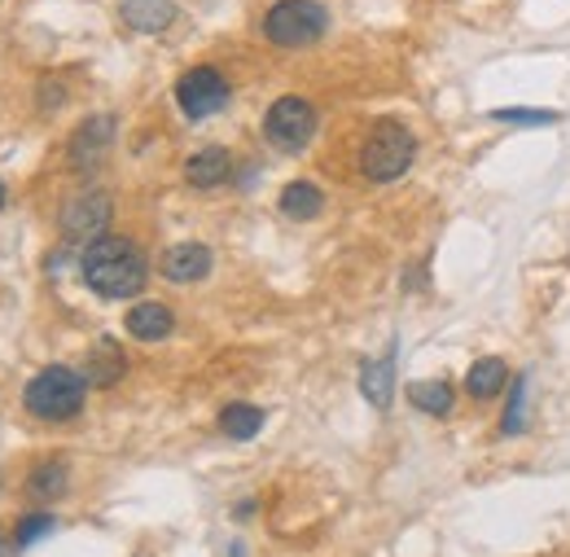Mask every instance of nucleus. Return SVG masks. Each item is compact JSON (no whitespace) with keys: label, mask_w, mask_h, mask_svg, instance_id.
<instances>
[{"label":"nucleus","mask_w":570,"mask_h":557,"mask_svg":"<svg viewBox=\"0 0 570 557\" xmlns=\"http://www.w3.org/2000/svg\"><path fill=\"white\" fill-rule=\"evenodd\" d=\"M80 277L102 299H132L145 290L149 264L132 237H97L80 255Z\"/></svg>","instance_id":"obj_1"},{"label":"nucleus","mask_w":570,"mask_h":557,"mask_svg":"<svg viewBox=\"0 0 570 557\" xmlns=\"http://www.w3.org/2000/svg\"><path fill=\"white\" fill-rule=\"evenodd\" d=\"M84 395H89L84 373L66 369V364H49V369H40V373L27 382L22 404H27V413L40 417V422H71V417H80Z\"/></svg>","instance_id":"obj_2"},{"label":"nucleus","mask_w":570,"mask_h":557,"mask_svg":"<svg viewBox=\"0 0 570 557\" xmlns=\"http://www.w3.org/2000/svg\"><path fill=\"white\" fill-rule=\"evenodd\" d=\"M413 158H417V136H413L404 123L382 118V123H373V132L364 136L360 172H364V180H373V185H391V180H400V176L413 167Z\"/></svg>","instance_id":"obj_3"},{"label":"nucleus","mask_w":570,"mask_h":557,"mask_svg":"<svg viewBox=\"0 0 570 557\" xmlns=\"http://www.w3.org/2000/svg\"><path fill=\"white\" fill-rule=\"evenodd\" d=\"M330 31V9L321 0H277L263 13V40L277 49H308Z\"/></svg>","instance_id":"obj_4"},{"label":"nucleus","mask_w":570,"mask_h":557,"mask_svg":"<svg viewBox=\"0 0 570 557\" xmlns=\"http://www.w3.org/2000/svg\"><path fill=\"white\" fill-rule=\"evenodd\" d=\"M263 136L281 149V154H299L308 149V141L317 136V106L308 97H277L263 114Z\"/></svg>","instance_id":"obj_5"},{"label":"nucleus","mask_w":570,"mask_h":557,"mask_svg":"<svg viewBox=\"0 0 570 557\" xmlns=\"http://www.w3.org/2000/svg\"><path fill=\"white\" fill-rule=\"evenodd\" d=\"M176 106L185 118H211L228 106V80L216 66H189L176 80Z\"/></svg>","instance_id":"obj_6"},{"label":"nucleus","mask_w":570,"mask_h":557,"mask_svg":"<svg viewBox=\"0 0 570 557\" xmlns=\"http://www.w3.org/2000/svg\"><path fill=\"white\" fill-rule=\"evenodd\" d=\"M106 224H111V194H102V189H84V194L66 198L62 216H58L62 237L66 241H84V246L97 241L106 233Z\"/></svg>","instance_id":"obj_7"},{"label":"nucleus","mask_w":570,"mask_h":557,"mask_svg":"<svg viewBox=\"0 0 570 557\" xmlns=\"http://www.w3.org/2000/svg\"><path fill=\"white\" fill-rule=\"evenodd\" d=\"M114 145V118L111 114H93V118H84L80 127H75V136H71V167L75 172H93V167H102V158L111 154Z\"/></svg>","instance_id":"obj_8"},{"label":"nucleus","mask_w":570,"mask_h":557,"mask_svg":"<svg viewBox=\"0 0 570 557\" xmlns=\"http://www.w3.org/2000/svg\"><path fill=\"white\" fill-rule=\"evenodd\" d=\"M211 272V250L203 241H176L167 255H163V277L172 286H194Z\"/></svg>","instance_id":"obj_9"},{"label":"nucleus","mask_w":570,"mask_h":557,"mask_svg":"<svg viewBox=\"0 0 570 557\" xmlns=\"http://www.w3.org/2000/svg\"><path fill=\"white\" fill-rule=\"evenodd\" d=\"M118 18L141 35H158L163 27L176 22V4L172 0H118Z\"/></svg>","instance_id":"obj_10"},{"label":"nucleus","mask_w":570,"mask_h":557,"mask_svg":"<svg viewBox=\"0 0 570 557\" xmlns=\"http://www.w3.org/2000/svg\"><path fill=\"white\" fill-rule=\"evenodd\" d=\"M228 176H232V154L220 149V145H207L185 163V180L194 189H216V185H225Z\"/></svg>","instance_id":"obj_11"},{"label":"nucleus","mask_w":570,"mask_h":557,"mask_svg":"<svg viewBox=\"0 0 570 557\" xmlns=\"http://www.w3.org/2000/svg\"><path fill=\"white\" fill-rule=\"evenodd\" d=\"M123 326H127V334L136 338V342H163V338L176 330V317H172L167 303H136Z\"/></svg>","instance_id":"obj_12"},{"label":"nucleus","mask_w":570,"mask_h":557,"mask_svg":"<svg viewBox=\"0 0 570 557\" xmlns=\"http://www.w3.org/2000/svg\"><path fill=\"white\" fill-rule=\"evenodd\" d=\"M360 391L373 409H386L391 395H395V355H382V360H364L360 369Z\"/></svg>","instance_id":"obj_13"},{"label":"nucleus","mask_w":570,"mask_h":557,"mask_svg":"<svg viewBox=\"0 0 570 557\" xmlns=\"http://www.w3.org/2000/svg\"><path fill=\"white\" fill-rule=\"evenodd\" d=\"M505 386H509V364L496 360V355L474 360L469 373H465V391H469L474 400H491V395H500Z\"/></svg>","instance_id":"obj_14"},{"label":"nucleus","mask_w":570,"mask_h":557,"mask_svg":"<svg viewBox=\"0 0 570 557\" xmlns=\"http://www.w3.org/2000/svg\"><path fill=\"white\" fill-rule=\"evenodd\" d=\"M123 369H127V360H123V351L114 347L111 338H102L93 351H89V364H84V382L89 386H114L118 378H123Z\"/></svg>","instance_id":"obj_15"},{"label":"nucleus","mask_w":570,"mask_h":557,"mask_svg":"<svg viewBox=\"0 0 570 557\" xmlns=\"http://www.w3.org/2000/svg\"><path fill=\"white\" fill-rule=\"evenodd\" d=\"M281 216H290V220H317L321 212H325V194L312 185V180H294V185H286L281 189Z\"/></svg>","instance_id":"obj_16"},{"label":"nucleus","mask_w":570,"mask_h":557,"mask_svg":"<svg viewBox=\"0 0 570 557\" xmlns=\"http://www.w3.org/2000/svg\"><path fill=\"white\" fill-rule=\"evenodd\" d=\"M66 487H71L66 461H40L27 474V496H35V501H58V496H66Z\"/></svg>","instance_id":"obj_17"},{"label":"nucleus","mask_w":570,"mask_h":557,"mask_svg":"<svg viewBox=\"0 0 570 557\" xmlns=\"http://www.w3.org/2000/svg\"><path fill=\"white\" fill-rule=\"evenodd\" d=\"M408 404H413L417 413L448 417V413H453V386H448V382H413V386H408Z\"/></svg>","instance_id":"obj_18"},{"label":"nucleus","mask_w":570,"mask_h":557,"mask_svg":"<svg viewBox=\"0 0 570 557\" xmlns=\"http://www.w3.org/2000/svg\"><path fill=\"white\" fill-rule=\"evenodd\" d=\"M220 431H225L228 440H255L263 431V409H255V404H228L225 413H220Z\"/></svg>","instance_id":"obj_19"},{"label":"nucleus","mask_w":570,"mask_h":557,"mask_svg":"<svg viewBox=\"0 0 570 557\" xmlns=\"http://www.w3.org/2000/svg\"><path fill=\"white\" fill-rule=\"evenodd\" d=\"M53 527H58V518H53V514H27V518L18 523V532H13V545H18V549H31V545H35V540H44Z\"/></svg>","instance_id":"obj_20"},{"label":"nucleus","mask_w":570,"mask_h":557,"mask_svg":"<svg viewBox=\"0 0 570 557\" xmlns=\"http://www.w3.org/2000/svg\"><path fill=\"white\" fill-rule=\"evenodd\" d=\"M527 426V378L514 382V400L505 409V435H518Z\"/></svg>","instance_id":"obj_21"},{"label":"nucleus","mask_w":570,"mask_h":557,"mask_svg":"<svg viewBox=\"0 0 570 557\" xmlns=\"http://www.w3.org/2000/svg\"><path fill=\"white\" fill-rule=\"evenodd\" d=\"M496 123H514V127H549V123H558V114L553 111H491Z\"/></svg>","instance_id":"obj_22"},{"label":"nucleus","mask_w":570,"mask_h":557,"mask_svg":"<svg viewBox=\"0 0 570 557\" xmlns=\"http://www.w3.org/2000/svg\"><path fill=\"white\" fill-rule=\"evenodd\" d=\"M35 102H40V111H58V106L66 102V84H62V80H40Z\"/></svg>","instance_id":"obj_23"},{"label":"nucleus","mask_w":570,"mask_h":557,"mask_svg":"<svg viewBox=\"0 0 570 557\" xmlns=\"http://www.w3.org/2000/svg\"><path fill=\"white\" fill-rule=\"evenodd\" d=\"M0 207H4V185H0Z\"/></svg>","instance_id":"obj_24"}]
</instances>
